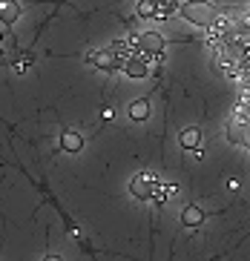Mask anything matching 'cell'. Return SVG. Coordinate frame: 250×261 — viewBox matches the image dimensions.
<instances>
[{
  "instance_id": "obj_1",
  "label": "cell",
  "mask_w": 250,
  "mask_h": 261,
  "mask_svg": "<svg viewBox=\"0 0 250 261\" xmlns=\"http://www.w3.org/2000/svg\"><path fill=\"white\" fill-rule=\"evenodd\" d=\"M178 12H181L184 20L201 26V29H210V26L219 23V12H216L210 0H187V3L178 6Z\"/></svg>"
},
{
  "instance_id": "obj_4",
  "label": "cell",
  "mask_w": 250,
  "mask_h": 261,
  "mask_svg": "<svg viewBox=\"0 0 250 261\" xmlns=\"http://www.w3.org/2000/svg\"><path fill=\"white\" fill-rule=\"evenodd\" d=\"M0 20L6 26H15L20 20V3L17 0H0Z\"/></svg>"
},
{
  "instance_id": "obj_10",
  "label": "cell",
  "mask_w": 250,
  "mask_h": 261,
  "mask_svg": "<svg viewBox=\"0 0 250 261\" xmlns=\"http://www.w3.org/2000/svg\"><path fill=\"white\" fill-rule=\"evenodd\" d=\"M135 12H138V17H147V20H155V17H158V3H155V0H141Z\"/></svg>"
},
{
  "instance_id": "obj_6",
  "label": "cell",
  "mask_w": 250,
  "mask_h": 261,
  "mask_svg": "<svg viewBox=\"0 0 250 261\" xmlns=\"http://www.w3.org/2000/svg\"><path fill=\"white\" fill-rule=\"evenodd\" d=\"M181 224H184V227H201V224H204V210L198 207V204H190V207H184Z\"/></svg>"
},
{
  "instance_id": "obj_9",
  "label": "cell",
  "mask_w": 250,
  "mask_h": 261,
  "mask_svg": "<svg viewBox=\"0 0 250 261\" xmlns=\"http://www.w3.org/2000/svg\"><path fill=\"white\" fill-rule=\"evenodd\" d=\"M129 118H132V121H147V118H150V100L138 98L135 103L129 107Z\"/></svg>"
},
{
  "instance_id": "obj_7",
  "label": "cell",
  "mask_w": 250,
  "mask_h": 261,
  "mask_svg": "<svg viewBox=\"0 0 250 261\" xmlns=\"http://www.w3.org/2000/svg\"><path fill=\"white\" fill-rule=\"evenodd\" d=\"M178 144H181L187 152L190 149H198V144H201V129H198V126H187V129L178 135Z\"/></svg>"
},
{
  "instance_id": "obj_11",
  "label": "cell",
  "mask_w": 250,
  "mask_h": 261,
  "mask_svg": "<svg viewBox=\"0 0 250 261\" xmlns=\"http://www.w3.org/2000/svg\"><path fill=\"white\" fill-rule=\"evenodd\" d=\"M9 52H15V38L0 35V61H9Z\"/></svg>"
},
{
  "instance_id": "obj_8",
  "label": "cell",
  "mask_w": 250,
  "mask_h": 261,
  "mask_svg": "<svg viewBox=\"0 0 250 261\" xmlns=\"http://www.w3.org/2000/svg\"><path fill=\"white\" fill-rule=\"evenodd\" d=\"M247 126H250V123H239V118H233L230 126H228V141H230V144H244Z\"/></svg>"
},
{
  "instance_id": "obj_5",
  "label": "cell",
  "mask_w": 250,
  "mask_h": 261,
  "mask_svg": "<svg viewBox=\"0 0 250 261\" xmlns=\"http://www.w3.org/2000/svg\"><path fill=\"white\" fill-rule=\"evenodd\" d=\"M61 149H63V152L78 155L83 149V135H81V132H75V129H66L61 135Z\"/></svg>"
},
{
  "instance_id": "obj_3",
  "label": "cell",
  "mask_w": 250,
  "mask_h": 261,
  "mask_svg": "<svg viewBox=\"0 0 250 261\" xmlns=\"http://www.w3.org/2000/svg\"><path fill=\"white\" fill-rule=\"evenodd\" d=\"M135 49H141L150 58H161V52H164V38H161L158 32H144V35H138Z\"/></svg>"
},
{
  "instance_id": "obj_2",
  "label": "cell",
  "mask_w": 250,
  "mask_h": 261,
  "mask_svg": "<svg viewBox=\"0 0 250 261\" xmlns=\"http://www.w3.org/2000/svg\"><path fill=\"white\" fill-rule=\"evenodd\" d=\"M158 187H161V181L155 175H150V172H138V175L129 181V192H132L138 201H152Z\"/></svg>"
}]
</instances>
